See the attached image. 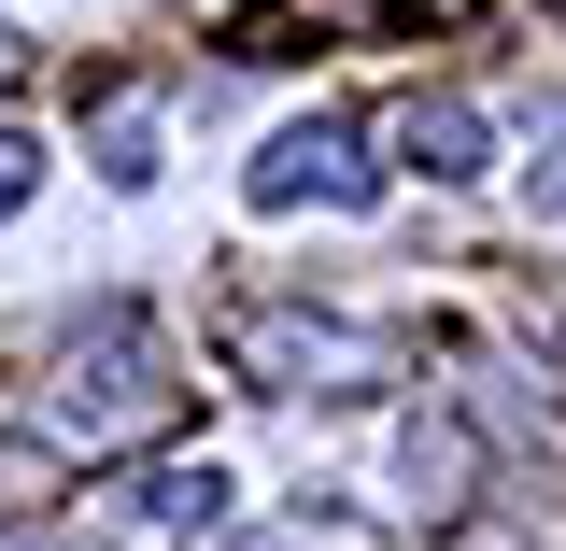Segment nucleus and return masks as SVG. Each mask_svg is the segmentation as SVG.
Wrapping results in <instances>:
<instances>
[{"label": "nucleus", "instance_id": "f257e3e1", "mask_svg": "<svg viewBox=\"0 0 566 551\" xmlns=\"http://www.w3.org/2000/svg\"><path fill=\"white\" fill-rule=\"evenodd\" d=\"M170 411H185L170 340L114 297V311H85V326L57 340L43 396H29V438H43V467H114V453H142V438H170Z\"/></svg>", "mask_w": 566, "mask_h": 551}, {"label": "nucleus", "instance_id": "f03ea898", "mask_svg": "<svg viewBox=\"0 0 566 551\" xmlns=\"http://www.w3.org/2000/svg\"><path fill=\"white\" fill-rule=\"evenodd\" d=\"M227 353L283 382V396H368V382H397V340L382 326H340V311H241Z\"/></svg>", "mask_w": 566, "mask_h": 551}, {"label": "nucleus", "instance_id": "7ed1b4c3", "mask_svg": "<svg viewBox=\"0 0 566 551\" xmlns=\"http://www.w3.org/2000/svg\"><path fill=\"white\" fill-rule=\"evenodd\" d=\"M297 199L368 212V199H382V156H368L340 114H312V128H270V156H255V212H297Z\"/></svg>", "mask_w": 566, "mask_h": 551}, {"label": "nucleus", "instance_id": "20e7f679", "mask_svg": "<svg viewBox=\"0 0 566 551\" xmlns=\"http://www.w3.org/2000/svg\"><path fill=\"white\" fill-rule=\"evenodd\" d=\"M227 523V467H128L99 495V551H199Z\"/></svg>", "mask_w": 566, "mask_h": 551}, {"label": "nucleus", "instance_id": "39448f33", "mask_svg": "<svg viewBox=\"0 0 566 551\" xmlns=\"http://www.w3.org/2000/svg\"><path fill=\"white\" fill-rule=\"evenodd\" d=\"M382 156L397 170H424V184H468L495 156V128H482V99H453V85H411L397 114H382Z\"/></svg>", "mask_w": 566, "mask_h": 551}, {"label": "nucleus", "instance_id": "423d86ee", "mask_svg": "<svg viewBox=\"0 0 566 551\" xmlns=\"http://www.w3.org/2000/svg\"><path fill=\"white\" fill-rule=\"evenodd\" d=\"M85 156H99V184H156V99H99V128H85Z\"/></svg>", "mask_w": 566, "mask_h": 551}, {"label": "nucleus", "instance_id": "0eeeda50", "mask_svg": "<svg viewBox=\"0 0 566 551\" xmlns=\"http://www.w3.org/2000/svg\"><path fill=\"white\" fill-rule=\"evenodd\" d=\"M397 481H411L424 509H468V424H411V438H397Z\"/></svg>", "mask_w": 566, "mask_h": 551}, {"label": "nucleus", "instance_id": "6e6552de", "mask_svg": "<svg viewBox=\"0 0 566 551\" xmlns=\"http://www.w3.org/2000/svg\"><path fill=\"white\" fill-rule=\"evenodd\" d=\"M283 29H340V43H382V0H283ZM283 29H255V43H283Z\"/></svg>", "mask_w": 566, "mask_h": 551}, {"label": "nucleus", "instance_id": "1a4fd4ad", "mask_svg": "<svg viewBox=\"0 0 566 551\" xmlns=\"http://www.w3.org/2000/svg\"><path fill=\"white\" fill-rule=\"evenodd\" d=\"M29 184H43V141H29V128H0V226L29 212Z\"/></svg>", "mask_w": 566, "mask_h": 551}, {"label": "nucleus", "instance_id": "9d476101", "mask_svg": "<svg viewBox=\"0 0 566 551\" xmlns=\"http://www.w3.org/2000/svg\"><path fill=\"white\" fill-rule=\"evenodd\" d=\"M14 71H29V29H0V85H14Z\"/></svg>", "mask_w": 566, "mask_h": 551}, {"label": "nucleus", "instance_id": "9b49d317", "mask_svg": "<svg viewBox=\"0 0 566 551\" xmlns=\"http://www.w3.org/2000/svg\"><path fill=\"white\" fill-rule=\"evenodd\" d=\"M14 551H99V538H14Z\"/></svg>", "mask_w": 566, "mask_h": 551}, {"label": "nucleus", "instance_id": "f8f14e48", "mask_svg": "<svg viewBox=\"0 0 566 551\" xmlns=\"http://www.w3.org/2000/svg\"><path fill=\"white\" fill-rule=\"evenodd\" d=\"M524 14H553V29H566V0H524Z\"/></svg>", "mask_w": 566, "mask_h": 551}]
</instances>
